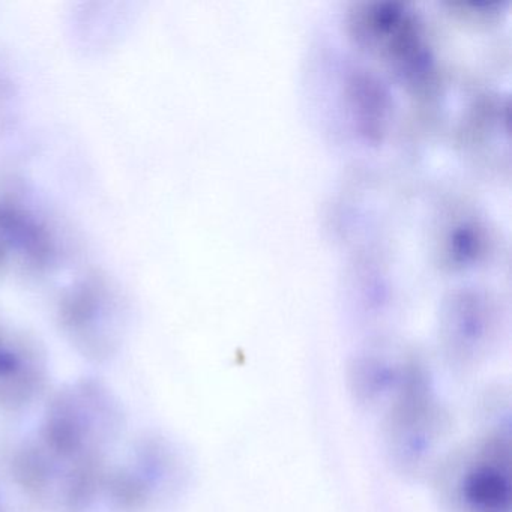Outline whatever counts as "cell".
I'll return each instance as SVG.
<instances>
[{
    "instance_id": "cell-2",
    "label": "cell",
    "mask_w": 512,
    "mask_h": 512,
    "mask_svg": "<svg viewBox=\"0 0 512 512\" xmlns=\"http://www.w3.org/2000/svg\"><path fill=\"white\" fill-rule=\"evenodd\" d=\"M439 491L449 512H511V446L497 433L445 461Z\"/></svg>"
},
{
    "instance_id": "cell-3",
    "label": "cell",
    "mask_w": 512,
    "mask_h": 512,
    "mask_svg": "<svg viewBox=\"0 0 512 512\" xmlns=\"http://www.w3.org/2000/svg\"><path fill=\"white\" fill-rule=\"evenodd\" d=\"M406 364L407 359L389 361L374 355L356 359L349 373L350 389L356 401L364 406H377L380 401H389L403 377Z\"/></svg>"
},
{
    "instance_id": "cell-1",
    "label": "cell",
    "mask_w": 512,
    "mask_h": 512,
    "mask_svg": "<svg viewBox=\"0 0 512 512\" xmlns=\"http://www.w3.org/2000/svg\"><path fill=\"white\" fill-rule=\"evenodd\" d=\"M428 379L424 365L409 359L388 401L386 449L395 469L404 475L421 473L445 436L446 416Z\"/></svg>"
}]
</instances>
